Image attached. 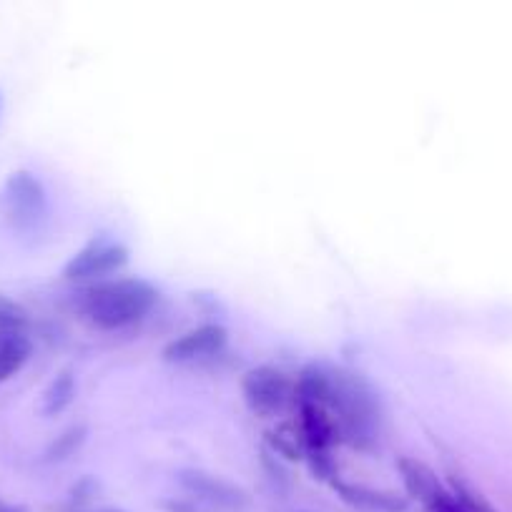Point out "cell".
Wrapping results in <instances>:
<instances>
[{"label":"cell","instance_id":"7a4b0ae2","mask_svg":"<svg viewBox=\"0 0 512 512\" xmlns=\"http://www.w3.org/2000/svg\"><path fill=\"white\" fill-rule=\"evenodd\" d=\"M159 304V289L139 277H121L83 289L78 309L98 329H123L141 322Z\"/></svg>","mask_w":512,"mask_h":512},{"label":"cell","instance_id":"52a82bcc","mask_svg":"<svg viewBox=\"0 0 512 512\" xmlns=\"http://www.w3.org/2000/svg\"><path fill=\"white\" fill-rule=\"evenodd\" d=\"M226 342H229L226 327H221L216 322L201 324V327L189 329L181 337H176L174 342L166 344L164 359L169 364H194L224 352Z\"/></svg>","mask_w":512,"mask_h":512},{"label":"cell","instance_id":"2e32d148","mask_svg":"<svg viewBox=\"0 0 512 512\" xmlns=\"http://www.w3.org/2000/svg\"><path fill=\"white\" fill-rule=\"evenodd\" d=\"M98 512H123V510H98Z\"/></svg>","mask_w":512,"mask_h":512},{"label":"cell","instance_id":"5b68a950","mask_svg":"<svg viewBox=\"0 0 512 512\" xmlns=\"http://www.w3.org/2000/svg\"><path fill=\"white\" fill-rule=\"evenodd\" d=\"M241 392L244 400L256 415H277L284 405H287L289 395H292V384L289 377L277 367H251L249 372L241 377Z\"/></svg>","mask_w":512,"mask_h":512},{"label":"cell","instance_id":"4fadbf2b","mask_svg":"<svg viewBox=\"0 0 512 512\" xmlns=\"http://www.w3.org/2000/svg\"><path fill=\"white\" fill-rule=\"evenodd\" d=\"M86 437H88V427L86 425L68 427V430H63L61 435H58L56 440L48 445L46 460L48 462H61V460H66V457L76 455V452L83 447V442H86Z\"/></svg>","mask_w":512,"mask_h":512},{"label":"cell","instance_id":"7c38bea8","mask_svg":"<svg viewBox=\"0 0 512 512\" xmlns=\"http://www.w3.org/2000/svg\"><path fill=\"white\" fill-rule=\"evenodd\" d=\"M73 397H76V377H73L71 369H63V372H58L56 379L48 384L46 392H43L41 412L46 417L61 415L63 410L71 407Z\"/></svg>","mask_w":512,"mask_h":512},{"label":"cell","instance_id":"ba28073f","mask_svg":"<svg viewBox=\"0 0 512 512\" xmlns=\"http://www.w3.org/2000/svg\"><path fill=\"white\" fill-rule=\"evenodd\" d=\"M299 435H302L304 452L332 450L339 442V430L327 407L314 402H299Z\"/></svg>","mask_w":512,"mask_h":512},{"label":"cell","instance_id":"8fae6325","mask_svg":"<svg viewBox=\"0 0 512 512\" xmlns=\"http://www.w3.org/2000/svg\"><path fill=\"white\" fill-rule=\"evenodd\" d=\"M31 352V339L23 334V329H0V382L21 372Z\"/></svg>","mask_w":512,"mask_h":512},{"label":"cell","instance_id":"9a60e30c","mask_svg":"<svg viewBox=\"0 0 512 512\" xmlns=\"http://www.w3.org/2000/svg\"><path fill=\"white\" fill-rule=\"evenodd\" d=\"M0 512H28V510L21 505H11V502L0 500Z\"/></svg>","mask_w":512,"mask_h":512},{"label":"cell","instance_id":"8992f818","mask_svg":"<svg viewBox=\"0 0 512 512\" xmlns=\"http://www.w3.org/2000/svg\"><path fill=\"white\" fill-rule=\"evenodd\" d=\"M179 482L196 500L219 507V510H244L249 505V495L236 482L226 480L221 475H211V472L199 470V467L179 470Z\"/></svg>","mask_w":512,"mask_h":512},{"label":"cell","instance_id":"277c9868","mask_svg":"<svg viewBox=\"0 0 512 512\" xmlns=\"http://www.w3.org/2000/svg\"><path fill=\"white\" fill-rule=\"evenodd\" d=\"M126 264V246L118 244V241L93 239L68 259V264L63 267V277H66L68 282H91V279L111 277V274L121 272Z\"/></svg>","mask_w":512,"mask_h":512},{"label":"cell","instance_id":"e0dca14e","mask_svg":"<svg viewBox=\"0 0 512 512\" xmlns=\"http://www.w3.org/2000/svg\"><path fill=\"white\" fill-rule=\"evenodd\" d=\"M299 512H307V510H299Z\"/></svg>","mask_w":512,"mask_h":512},{"label":"cell","instance_id":"3957f363","mask_svg":"<svg viewBox=\"0 0 512 512\" xmlns=\"http://www.w3.org/2000/svg\"><path fill=\"white\" fill-rule=\"evenodd\" d=\"M3 219L16 231H33L41 226L48 214L46 189L31 171H16L8 176L3 194H0Z\"/></svg>","mask_w":512,"mask_h":512},{"label":"cell","instance_id":"9c48e42d","mask_svg":"<svg viewBox=\"0 0 512 512\" xmlns=\"http://www.w3.org/2000/svg\"><path fill=\"white\" fill-rule=\"evenodd\" d=\"M334 490L339 492L347 505L357 507V510L364 512H405L407 510V500L397 492H387V490H374V487L367 485H354V482H342L334 480L332 482Z\"/></svg>","mask_w":512,"mask_h":512},{"label":"cell","instance_id":"6da1fadb","mask_svg":"<svg viewBox=\"0 0 512 512\" xmlns=\"http://www.w3.org/2000/svg\"><path fill=\"white\" fill-rule=\"evenodd\" d=\"M324 374H327L324 407L337 422L339 440L349 442L357 450H372L379 440L382 417H379L377 395L367 379L352 369L329 362H324Z\"/></svg>","mask_w":512,"mask_h":512},{"label":"cell","instance_id":"5bb4252c","mask_svg":"<svg viewBox=\"0 0 512 512\" xmlns=\"http://www.w3.org/2000/svg\"><path fill=\"white\" fill-rule=\"evenodd\" d=\"M450 490L452 495L457 497V502L465 507V512H495V507H492L475 487H470L465 480H460V477H450Z\"/></svg>","mask_w":512,"mask_h":512},{"label":"cell","instance_id":"30bf717a","mask_svg":"<svg viewBox=\"0 0 512 512\" xmlns=\"http://www.w3.org/2000/svg\"><path fill=\"white\" fill-rule=\"evenodd\" d=\"M397 470H400L402 482H405L407 495L420 500L425 507H430L447 490L440 482V477L435 475V470L430 465H425V462L415 460V457H400Z\"/></svg>","mask_w":512,"mask_h":512}]
</instances>
